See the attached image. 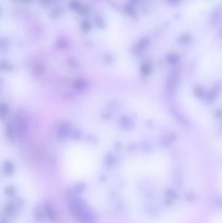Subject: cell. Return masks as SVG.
<instances>
[{"instance_id":"obj_1","label":"cell","mask_w":222,"mask_h":223,"mask_svg":"<svg viewBox=\"0 0 222 223\" xmlns=\"http://www.w3.org/2000/svg\"><path fill=\"white\" fill-rule=\"evenodd\" d=\"M67 204L71 214L79 223H94L93 213L76 192H68Z\"/></svg>"},{"instance_id":"obj_2","label":"cell","mask_w":222,"mask_h":223,"mask_svg":"<svg viewBox=\"0 0 222 223\" xmlns=\"http://www.w3.org/2000/svg\"><path fill=\"white\" fill-rule=\"evenodd\" d=\"M15 129L16 132L19 137L24 136L27 130V123L24 118H18L15 122Z\"/></svg>"},{"instance_id":"obj_3","label":"cell","mask_w":222,"mask_h":223,"mask_svg":"<svg viewBox=\"0 0 222 223\" xmlns=\"http://www.w3.org/2000/svg\"><path fill=\"white\" fill-rule=\"evenodd\" d=\"M70 125L68 123H65L59 127L57 131V138L59 139H62L67 136L70 131Z\"/></svg>"},{"instance_id":"obj_4","label":"cell","mask_w":222,"mask_h":223,"mask_svg":"<svg viewBox=\"0 0 222 223\" xmlns=\"http://www.w3.org/2000/svg\"><path fill=\"white\" fill-rule=\"evenodd\" d=\"M45 211L48 219L52 222H54L55 220V212L52 205L47 202L45 204Z\"/></svg>"},{"instance_id":"obj_5","label":"cell","mask_w":222,"mask_h":223,"mask_svg":"<svg viewBox=\"0 0 222 223\" xmlns=\"http://www.w3.org/2000/svg\"><path fill=\"white\" fill-rule=\"evenodd\" d=\"M4 172L7 175H11L14 171V165L11 161H7L4 164Z\"/></svg>"},{"instance_id":"obj_6","label":"cell","mask_w":222,"mask_h":223,"mask_svg":"<svg viewBox=\"0 0 222 223\" xmlns=\"http://www.w3.org/2000/svg\"><path fill=\"white\" fill-rule=\"evenodd\" d=\"M91 28V24L89 20H84L81 24V29L83 32H88Z\"/></svg>"},{"instance_id":"obj_7","label":"cell","mask_w":222,"mask_h":223,"mask_svg":"<svg viewBox=\"0 0 222 223\" xmlns=\"http://www.w3.org/2000/svg\"><path fill=\"white\" fill-rule=\"evenodd\" d=\"M69 7L73 11H76L80 8L81 2L80 0H72L69 3Z\"/></svg>"},{"instance_id":"obj_8","label":"cell","mask_w":222,"mask_h":223,"mask_svg":"<svg viewBox=\"0 0 222 223\" xmlns=\"http://www.w3.org/2000/svg\"><path fill=\"white\" fill-rule=\"evenodd\" d=\"M45 71L44 67L42 65H37L33 69V72L36 75L40 76L44 74Z\"/></svg>"},{"instance_id":"obj_9","label":"cell","mask_w":222,"mask_h":223,"mask_svg":"<svg viewBox=\"0 0 222 223\" xmlns=\"http://www.w3.org/2000/svg\"><path fill=\"white\" fill-rule=\"evenodd\" d=\"M6 133H7V137H8L9 139H10L11 141L14 139V132H13V130H12L11 125H10V124L7 125Z\"/></svg>"},{"instance_id":"obj_10","label":"cell","mask_w":222,"mask_h":223,"mask_svg":"<svg viewBox=\"0 0 222 223\" xmlns=\"http://www.w3.org/2000/svg\"><path fill=\"white\" fill-rule=\"evenodd\" d=\"M67 46V43L65 40L63 39H59L57 42H56L55 44V47H57V48L60 50L64 49Z\"/></svg>"},{"instance_id":"obj_11","label":"cell","mask_w":222,"mask_h":223,"mask_svg":"<svg viewBox=\"0 0 222 223\" xmlns=\"http://www.w3.org/2000/svg\"><path fill=\"white\" fill-rule=\"evenodd\" d=\"M9 108L7 105L4 104H0V117H5L8 113Z\"/></svg>"},{"instance_id":"obj_12","label":"cell","mask_w":222,"mask_h":223,"mask_svg":"<svg viewBox=\"0 0 222 223\" xmlns=\"http://www.w3.org/2000/svg\"><path fill=\"white\" fill-rule=\"evenodd\" d=\"M219 16H220V10L216 9V11L214 12L212 16V22L214 24V22H216V21H218Z\"/></svg>"},{"instance_id":"obj_13","label":"cell","mask_w":222,"mask_h":223,"mask_svg":"<svg viewBox=\"0 0 222 223\" xmlns=\"http://www.w3.org/2000/svg\"><path fill=\"white\" fill-rule=\"evenodd\" d=\"M78 11V13L80 14L81 16H85V15L89 14V9L88 7L83 6V7H80V8L79 9Z\"/></svg>"},{"instance_id":"obj_14","label":"cell","mask_w":222,"mask_h":223,"mask_svg":"<svg viewBox=\"0 0 222 223\" xmlns=\"http://www.w3.org/2000/svg\"><path fill=\"white\" fill-rule=\"evenodd\" d=\"M61 14V9L59 8H55L51 12L50 16L53 19H56Z\"/></svg>"},{"instance_id":"obj_15","label":"cell","mask_w":222,"mask_h":223,"mask_svg":"<svg viewBox=\"0 0 222 223\" xmlns=\"http://www.w3.org/2000/svg\"><path fill=\"white\" fill-rule=\"evenodd\" d=\"M35 215H36V218L38 220H42L43 219L42 211L39 207H37L35 209Z\"/></svg>"},{"instance_id":"obj_16","label":"cell","mask_w":222,"mask_h":223,"mask_svg":"<svg viewBox=\"0 0 222 223\" xmlns=\"http://www.w3.org/2000/svg\"><path fill=\"white\" fill-rule=\"evenodd\" d=\"M126 11L127 12V13L131 15V16H134V15L136 14L135 9L133 8V7L131 5H127L126 7Z\"/></svg>"},{"instance_id":"obj_17","label":"cell","mask_w":222,"mask_h":223,"mask_svg":"<svg viewBox=\"0 0 222 223\" xmlns=\"http://www.w3.org/2000/svg\"><path fill=\"white\" fill-rule=\"evenodd\" d=\"M148 44H149V40L147 39H145V38H143V39H142L140 40L139 43V47L141 48H143L146 47Z\"/></svg>"},{"instance_id":"obj_18","label":"cell","mask_w":222,"mask_h":223,"mask_svg":"<svg viewBox=\"0 0 222 223\" xmlns=\"http://www.w3.org/2000/svg\"><path fill=\"white\" fill-rule=\"evenodd\" d=\"M9 67V65L7 64V62L5 60L0 61V71H3L5 69Z\"/></svg>"},{"instance_id":"obj_19","label":"cell","mask_w":222,"mask_h":223,"mask_svg":"<svg viewBox=\"0 0 222 223\" xmlns=\"http://www.w3.org/2000/svg\"><path fill=\"white\" fill-rule=\"evenodd\" d=\"M75 86L78 89H83L85 87V82L82 80H78L76 82Z\"/></svg>"},{"instance_id":"obj_20","label":"cell","mask_w":222,"mask_h":223,"mask_svg":"<svg viewBox=\"0 0 222 223\" xmlns=\"http://www.w3.org/2000/svg\"><path fill=\"white\" fill-rule=\"evenodd\" d=\"M96 26L100 27V28H102L104 27V22L102 19H97L96 20Z\"/></svg>"},{"instance_id":"obj_21","label":"cell","mask_w":222,"mask_h":223,"mask_svg":"<svg viewBox=\"0 0 222 223\" xmlns=\"http://www.w3.org/2000/svg\"><path fill=\"white\" fill-rule=\"evenodd\" d=\"M39 3L42 6L47 7L51 4V0H39Z\"/></svg>"},{"instance_id":"obj_22","label":"cell","mask_w":222,"mask_h":223,"mask_svg":"<svg viewBox=\"0 0 222 223\" xmlns=\"http://www.w3.org/2000/svg\"><path fill=\"white\" fill-rule=\"evenodd\" d=\"M190 39H191V36L190 35L186 34L182 35V37H181L180 40L183 42H187V41H189V40H190Z\"/></svg>"},{"instance_id":"obj_23","label":"cell","mask_w":222,"mask_h":223,"mask_svg":"<svg viewBox=\"0 0 222 223\" xmlns=\"http://www.w3.org/2000/svg\"><path fill=\"white\" fill-rule=\"evenodd\" d=\"M177 59H178L177 56L176 55H174V54L171 55L169 56V61L171 63L176 62V61H177Z\"/></svg>"},{"instance_id":"obj_24","label":"cell","mask_w":222,"mask_h":223,"mask_svg":"<svg viewBox=\"0 0 222 223\" xmlns=\"http://www.w3.org/2000/svg\"><path fill=\"white\" fill-rule=\"evenodd\" d=\"M6 191H7V193L11 194V193H13L14 189H13V188L12 187H8V188L7 189Z\"/></svg>"},{"instance_id":"obj_25","label":"cell","mask_w":222,"mask_h":223,"mask_svg":"<svg viewBox=\"0 0 222 223\" xmlns=\"http://www.w3.org/2000/svg\"><path fill=\"white\" fill-rule=\"evenodd\" d=\"M168 194H169L170 197H172V198H174V197H175V193H174V192H173L172 191H169V193H167Z\"/></svg>"},{"instance_id":"obj_26","label":"cell","mask_w":222,"mask_h":223,"mask_svg":"<svg viewBox=\"0 0 222 223\" xmlns=\"http://www.w3.org/2000/svg\"><path fill=\"white\" fill-rule=\"evenodd\" d=\"M139 0H130V1L131 2L132 4H137L138 3Z\"/></svg>"},{"instance_id":"obj_27","label":"cell","mask_w":222,"mask_h":223,"mask_svg":"<svg viewBox=\"0 0 222 223\" xmlns=\"http://www.w3.org/2000/svg\"><path fill=\"white\" fill-rule=\"evenodd\" d=\"M23 1H24L25 2H29V1H31V0H23Z\"/></svg>"},{"instance_id":"obj_28","label":"cell","mask_w":222,"mask_h":223,"mask_svg":"<svg viewBox=\"0 0 222 223\" xmlns=\"http://www.w3.org/2000/svg\"><path fill=\"white\" fill-rule=\"evenodd\" d=\"M0 223H6V222H5V221H4V220H3V221H1Z\"/></svg>"},{"instance_id":"obj_29","label":"cell","mask_w":222,"mask_h":223,"mask_svg":"<svg viewBox=\"0 0 222 223\" xmlns=\"http://www.w3.org/2000/svg\"><path fill=\"white\" fill-rule=\"evenodd\" d=\"M11 1H18V0H11Z\"/></svg>"},{"instance_id":"obj_30","label":"cell","mask_w":222,"mask_h":223,"mask_svg":"<svg viewBox=\"0 0 222 223\" xmlns=\"http://www.w3.org/2000/svg\"><path fill=\"white\" fill-rule=\"evenodd\" d=\"M1 8H0V14H1Z\"/></svg>"},{"instance_id":"obj_31","label":"cell","mask_w":222,"mask_h":223,"mask_svg":"<svg viewBox=\"0 0 222 223\" xmlns=\"http://www.w3.org/2000/svg\"><path fill=\"white\" fill-rule=\"evenodd\" d=\"M170 1H175V0H170Z\"/></svg>"}]
</instances>
